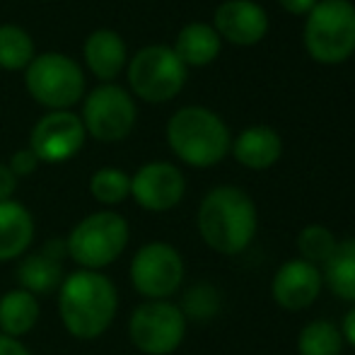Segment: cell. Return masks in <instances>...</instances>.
Returning a JSON list of instances; mask_svg holds the SVG:
<instances>
[{"label": "cell", "instance_id": "obj_1", "mask_svg": "<svg viewBox=\"0 0 355 355\" xmlns=\"http://www.w3.org/2000/svg\"><path fill=\"white\" fill-rule=\"evenodd\" d=\"M196 227L206 247L223 257H237L259 232L257 203L239 187H215L198 203Z\"/></svg>", "mask_w": 355, "mask_h": 355}, {"label": "cell", "instance_id": "obj_2", "mask_svg": "<svg viewBox=\"0 0 355 355\" xmlns=\"http://www.w3.org/2000/svg\"><path fill=\"white\" fill-rule=\"evenodd\" d=\"M58 312L66 331L80 341H94L114 324L119 312L116 285L102 271L68 273L58 288Z\"/></svg>", "mask_w": 355, "mask_h": 355}, {"label": "cell", "instance_id": "obj_3", "mask_svg": "<svg viewBox=\"0 0 355 355\" xmlns=\"http://www.w3.org/2000/svg\"><path fill=\"white\" fill-rule=\"evenodd\" d=\"M167 143L184 164L208 169L227 157L232 136L227 123L213 109L191 104L172 114L167 123Z\"/></svg>", "mask_w": 355, "mask_h": 355}, {"label": "cell", "instance_id": "obj_4", "mask_svg": "<svg viewBox=\"0 0 355 355\" xmlns=\"http://www.w3.org/2000/svg\"><path fill=\"white\" fill-rule=\"evenodd\" d=\"M302 42L312 61L336 66L355 56V8L351 0H319L304 17Z\"/></svg>", "mask_w": 355, "mask_h": 355}, {"label": "cell", "instance_id": "obj_5", "mask_svg": "<svg viewBox=\"0 0 355 355\" xmlns=\"http://www.w3.org/2000/svg\"><path fill=\"white\" fill-rule=\"evenodd\" d=\"M131 239L126 218L114 211H99L83 218L71 230L66 242L68 257L85 271H102L112 266Z\"/></svg>", "mask_w": 355, "mask_h": 355}, {"label": "cell", "instance_id": "obj_6", "mask_svg": "<svg viewBox=\"0 0 355 355\" xmlns=\"http://www.w3.org/2000/svg\"><path fill=\"white\" fill-rule=\"evenodd\" d=\"M24 83L34 102L51 112H68L85 97V75L71 56L46 51L24 68Z\"/></svg>", "mask_w": 355, "mask_h": 355}, {"label": "cell", "instance_id": "obj_7", "mask_svg": "<svg viewBox=\"0 0 355 355\" xmlns=\"http://www.w3.org/2000/svg\"><path fill=\"white\" fill-rule=\"evenodd\" d=\"M128 85H131V92L143 102H169L187 85V66L179 61L172 46L150 44L128 63Z\"/></svg>", "mask_w": 355, "mask_h": 355}, {"label": "cell", "instance_id": "obj_8", "mask_svg": "<svg viewBox=\"0 0 355 355\" xmlns=\"http://www.w3.org/2000/svg\"><path fill=\"white\" fill-rule=\"evenodd\" d=\"M128 338L145 355H172L187 338V317L169 300H145L128 317Z\"/></svg>", "mask_w": 355, "mask_h": 355}, {"label": "cell", "instance_id": "obj_9", "mask_svg": "<svg viewBox=\"0 0 355 355\" xmlns=\"http://www.w3.org/2000/svg\"><path fill=\"white\" fill-rule=\"evenodd\" d=\"M136 102H133L131 92L121 87V85H99L85 97L83 104V121L85 133L92 136L94 141L102 143H116L123 141L136 126Z\"/></svg>", "mask_w": 355, "mask_h": 355}, {"label": "cell", "instance_id": "obj_10", "mask_svg": "<svg viewBox=\"0 0 355 355\" xmlns=\"http://www.w3.org/2000/svg\"><path fill=\"white\" fill-rule=\"evenodd\" d=\"M131 283L145 300H169L184 283L187 266L177 247L167 242H148L131 259Z\"/></svg>", "mask_w": 355, "mask_h": 355}, {"label": "cell", "instance_id": "obj_11", "mask_svg": "<svg viewBox=\"0 0 355 355\" xmlns=\"http://www.w3.org/2000/svg\"><path fill=\"white\" fill-rule=\"evenodd\" d=\"M85 126L78 114L73 112H49L32 128L29 148L39 157V162L58 164L68 162L83 150L85 145Z\"/></svg>", "mask_w": 355, "mask_h": 355}, {"label": "cell", "instance_id": "obj_12", "mask_svg": "<svg viewBox=\"0 0 355 355\" xmlns=\"http://www.w3.org/2000/svg\"><path fill=\"white\" fill-rule=\"evenodd\" d=\"M187 193V179L182 169L172 162L155 159L131 177V196L143 211L167 213L182 203Z\"/></svg>", "mask_w": 355, "mask_h": 355}, {"label": "cell", "instance_id": "obj_13", "mask_svg": "<svg viewBox=\"0 0 355 355\" xmlns=\"http://www.w3.org/2000/svg\"><path fill=\"white\" fill-rule=\"evenodd\" d=\"M322 288V268L312 266L302 259H290L273 273L271 297L285 312H302L317 302Z\"/></svg>", "mask_w": 355, "mask_h": 355}, {"label": "cell", "instance_id": "obj_14", "mask_svg": "<svg viewBox=\"0 0 355 355\" xmlns=\"http://www.w3.org/2000/svg\"><path fill=\"white\" fill-rule=\"evenodd\" d=\"M268 27V12L254 0H225L213 15V29L218 37L234 46H254L263 42Z\"/></svg>", "mask_w": 355, "mask_h": 355}, {"label": "cell", "instance_id": "obj_15", "mask_svg": "<svg viewBox=\"0 0 355 355\" xmlns=\"http://www.w3.org/2000/svg\"><path fill=\"white\" fill-rule=\"evenodd\" d=\"M68 257L63 239H46L32 254H24L17 263V288L32 295H51L58 293L61 283L66 281L63 259Z\"/></svg>", "mask_w": 355, "mask_h": 355}, {"label": "cell", "instance_id": "obj_16", "mask_svg": "<svg viewBox=\"0 0 355 355\" xmlns=\"http://www.w3.org/2000/svg\"><path fill=\"white\" fill-rule=\"evenodd\" d=\"M230 153L242 167L252 169V172H263V169H271L283 157V138L276 128L266 126V123H257V126L244 128L234 138Z\"/></svg>", "mask_w": 355, "mask_h": 355}, {"label": "cell", "instance_id": "obj_17", "mask_svg": "<svg viewBox=\"0 0 355 355\" xmlns=\"http://www.w3.org/2000/svg\"><path fill=\"white\" fill-rule=\"evenodd\" d=\"M83 53L89 73L97 75L104 83H112L114 78H119V73L123 71L128 61L126 42L114 29H94L85 39Z\"/></svg>", "mask_w": 355, "mask_h": 355}, {"label": "cell", "instance_id": "obj_18", "mask_svg": "<svg viewBox=\"0 0 355 355\" xmlns=\"http://www.w3.org/2000/svg\"><path fill=\"white\" fill-rule=\"evenodd\" d=\"M34 232L37 225L27 206L17 201H0V263L22 259L32 247Z\"/></svg>", "mask_w": 355, "mask_h": 355}, {"label": "cell", "instance_id": "obj_19", "mask_svg": "<svg viewBox=\"0 0 355 355\" xmlns=\"http://www.w3.org/2000/svg\"><path fill=\"white\" fill-rule=\"evenodd\" d=\"M174 53L184 66L203 68L211 66L215 58L223 51V39L213 29V24L206 22H191L187 27L179 29L177 42H174Z\"/></svg>", "mask_w": 355, "mask_h": 355}, {"label": "cell", "instance_id": "obj_20", "mask_svg": "<svg viewBox=\"0 0 355 355\" xmlns=\"http://www.w3.org/2000/svg\"><path fill=\"white\" fill-rule=\"evenodd\" d=\"M39 297L22 288L8 290L0 297V334L22 338L39 322Z\"/></svg>", "mask_w": 355, "mask_h": 355}, {"label": "cell", "instance_id": "obj_21", "mask_svg": "<svg viewBox=\"0 0 355 355\" xmlns=\"http://www.w3.org/2000/svg\"><path fill=\"white\" fill-rule=\"evenodd\" d=\"M322 278L334 297L355 304V237L338 242L336 252L322 266Z\"/></svg>", "mask_w": 355, "mask_h": 355}, {"label": "cell", "instance_id": "obj_22", "mask_svg": "<svg viewBox=\"0 0 355 355\" xmlns=\"http://www.w3.org/2000/svg\"><path fill=\"white\" fill-rule=\"evenodd\" d=\"M343 348L341 329L329 319H312L297 334V355H343Z\"/></svg>", "mask_w": 355, "mask_h": 355}, {"label": "cell", "instance_id": "obj_23", "mask_svg": "<svg viewBox=\"0 0 355 355\" xmlns=\"http://www.w3.org/2000/svg\"><path fill=\"white\" fill-rule=\"evenodd\" d=\"M34 42L27 29L17 24H0V68L24 71L34 61Z\"/></svg>", "mask_w": 355, "mask_h": 355}, {"label": "cell", "instance_id": "obj_24", "mask_svg": "<svg viewBox=\"0 0 355 355\" xmlns=\"http://www.w3.org/2000/svg\"><path fill=\"white\" fill-rule=\"evenodd\" d=\"M295 247H297V259L322 268L331 259V254L336 252L338 239L327 225L312 223L300 230L297 239H295Z\"/></svg>", "mask_w": 355, "mask_h": 355}, {"label": "cell", "instance_id": "obj_25", "mask_svg": "<svg viewBox=\"0 0 355 355\" xmlns=\"http://www.w3.org/2000/svg\"><path fill=\"white\" fill-rule=\"evenodd\" d=\"M89 193L97 203L119 206L131 196V177L119 167H102L89 177Z\"/></svg>", "mask_w": 355, "mask_h": 355}, {"label": "cell", "instance_id": "obj_26", "mask_svg": "<svg viewBox=\"0 0 355 355\" xmlns=\"http://www.w3.org/2000/svg\"><path fill=\"white\" fill-rule=\"evenodd\" d=\"M179 309L184 312V317L196 319V322H206V319H213L220 309V293L218 288L211 283H198L193 288L187 290L184 295V302L179 304Z\"/></svg>", "mask_w": 355, "mask_h": 355}, {"label": "cell", "instance_id": "obj_27", "mask_svg": "<svg viewBox=\"0 0 355 355\" xmlns=\"http://www.w3.org/2000/svg\"><path fill=\"white\" fill-rule=\"evenodd\" d=\"M8 167L12 169V174L15 177H29V174H34L37 172V167H39V157L32 153V148H24V150H17V153L10 157V162H8Z\"/></svg>", "mask_w": 355, "mask_h": 355}, {"label": "cell", "instance_id": "obj_28", "mask_svg": "<svg viewBox=\"0 0 355 355\" xmlns=\"http://www.w3.org/2000/svg\"><path fill=\"white\" fill-rule=\"evenodd\" d=\"M15 191H17V177L8 164L0 162V201H12Z\"/></svg>", "mask_w": 355, "mask_h": 355}, {"label": "cell", "instance_id": "obj_29", "mask_svg": "<svg viewBox=\"0 0 355 355\" xmlns=\"http://www.w3.org/2000/svg\"><path fill=\"white\" fill-rule=\"evenodd\" d=\"M317 3L319 0H278V5H281L285 12L295 15V17H307Z\"/></svg>", "mask_w": 355, "mask_h": 355}, {"label": "cell", "instance_id": "obj_30", "mask_svg": "<svg viewBox=\"0 0 355 355\" xmlns=\"http://www.w3.org/2000/svg\"><path fill=\"white\" fill-rule=\"evenodd\" d=\"M0 355H32V353L22 343V338H12L0 334Z\"/></svg>", "mask_w": 355, "mask_h": 355}, {"label": "cell", "instance_id": "obj_31", "mask_svg": "<svg viewBox=\"0 0 355 355\" xmlns=\"http://www.w3.org/2000/svg\"><path fill=\"white\" fill-rule=\"evenodd\" d=\"M341 334H343V341H346V346L355 348V304L346 312V317H343L341 322Z\"/></svg>", "mask_w": 355, "mask_h": 355}, {"label": "cell", "instance_id": "obj_32", "mask_svg": "<svg viewBox=\"0 0 355 355\" xmlns=\"http://www.w3.org/2000/svg\"><path fill=\"white\" fill-rule=\"evenodd\" d=\"M353 8H355V3H353Z\"/></svg>", "mask_w": 355, "mask_h": 355}]
</instances>
